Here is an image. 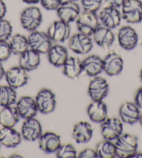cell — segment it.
I'll return each instance as SVG.
<instances>
[{"instance_id": "5bb4252c", "label": "cell", "mask_w": 142, "mask_h": 158, "mask_svg": "<svg viewBox=\"0 0 142 158\" xmlns=\"http://www.w3.org/2000/svg\"><path fill=\"white\" fill-rule=\"evenodd\" d=\"M123 59L116 52H111L103 59V71L109 76L119 75L123 69Z\"/></svg>"}, {"instance_id": "6da1fadb", "label": "cell", "mask_w": 142, "mask_h": 158, "mask_svg": "<svg viewBox=\"0 0 142 158\" xmlns=\"http://www.w3.org/2000/svg\"><path fill=\"white\" fill-rule=\"evenodd\" d=\"M116 157L119 158L130 157L137 151L138 137L130 133H123L115 140Z\"/></svg>"}, {"instance_id": "484cf974", "label": "cell", "mask_w": 142, "mask_h": 158, "mask_svg": "<svg viewBox=\"0 0 142 158\" xmlns=\"http://www.w3.org/2000/svg\"><path fill=\"white\" fill-rule=\"evenodd\" d=\"M47 54L49 62L56 68L63 67L68 58L66 48L59 44L52 45Z\"/></svg>"}, {"instance_id": "2e32d148", "label": "cell", "mask_w": 142, "mask_h": 158, "mask_svg": "<svg viewBox=\"0 0 142 158\" xmlns=\"http://www.w3.org/2000/svg\"><path fill=\"white\" fill-rule=\"evenodd\" d=\"M5 79L8 85L17 89L26 85L28 82L29 77L26 70L19 66L10 68L6 71Z\"/></svg>"}, {"instance_id": "d590c367", "label": "cell", "mask_w": 142, "mask_h": 158, "mask_svg": "<svg viewBox=\"0 0 142 158\" xmlns=\"http://www.w3.org/2000/svg\"><path fill=\"white\" fill-rule=\"evenodd\" d=\"M62 2V0H40V3L46 10H56Z\"/></svg>"}, {"instance_id": "ba28073f", "label": "cell", "mask_w": 142, "mask_h": 158, "mask_svg": "<svg viewBox=\"0 0 142 158\" xmlns=\"http://www.w3.org/2000/svg\"><path fill=\"white\" fill-rule=\"evenodd\" d=\"M46 33L52 42L64 43L70 37L71 28L70 24L61 20H56L49 26Z\"/></svg>"}, {"instance_id": "83f0119b", "label": "cell", "mask_w": 142, "mask_h": 158, "mask_svg": "<svg viewBox=\"0 0 142 158\" xmlns=\"http://www.w3.org/2000/svg\"><path fill=\"white\" fill-rule=\"evenodd\" d=\"M83 72L82 61L74 56H68L63 66V73L69 79H76Z\"/></svg>"}, {"instance_id": "7402d4cb", "label": "cell", "mask_w": 142, "mask_h": 158, "mask_svg": "<svg viewBox=\"0 0 142 158\" xmlns=\"http://www.w3.org/2000/svg\"><path fill=\"white\" fill-rule=\"evenodd\" d=\"M72 135L76 143H86L91 139L94 129L89 122L80 121L73 127Z\"/></svg>"}, {"instance_id": "e0dca14e", "label": "cell", "mask_w": 142, "mask_h": 158, "mask_svg": "<svg viewBox=\"0 0 142 158\" xmlns=\"http://www.w3.org/2000/svg\"><path fill=\"white\" fill-rule=\"evenodd\" d=\"M15 107L17 109L19 115L24 119L34 118L36 116L37 112L39 111L36 104L35 98L29 96L21 97L16 102Z\"/></svg>"}, {"instance_id": "d6986e66", "label": "cell", "mask_w": 142, "mask_h": 158, "mask_svg": "<svg viewBox=\"0 0 142 158\" xmlns=\"http://www.w3.org/2000/svg\"><path fill=\"white\" fill-rule=\"evenodd\" d=\"M39 145L45 153H54L61 145V137L53 132L43 133L39 139Z\"/></svg>"}, {"instance_id": "f6af8a7d", "label": "cell", "mask_w": 142, "mask_h": 158, "mask_svg": "<svg viewBox=\"0 0 142 158\" xmlns=\"http://www.w3.org/2000/svg\"><path fill=\"white\" fill-rule=\"evenodd\" d=\"M10 157H22L21 155H18V154H13L11 156H10Z\"/></svg>"}, {"instance_id": "8fae6325", "label": "cell", "mask_w": 142, "mask_h": 158, "mask_svg": "<svg viewBox=\"0 0 142 158\" xmlns=\"http://www.w3.org/2000/svg\"><path fill=\"white\" fill-rule=\"evenodd\" d=\"M68 46L74 53L84 55L92 50L94 44L90 36L79 32L70 37Z\"/></svg>"}, {"instance_id": "30bf717a", "label": "cell", "mask_w": 142, "mask_h": 158, "mask_svg": "<svg viewBox=\"0 0 142 158\" xmlns=\"http://www.w3.org/2000/svg\"><path fill=\"white\" fill-rule=\"evenodd\" d=\"M80 13V6L76 3V2L72 0L62 2L61 5L56 9V14L59 20L68 24L76 21Z\"/></svg>"}, {"instance_id": "5b68a950", "label": "cell", "mask_w": 142, "mask_h": 158, "mask_svg": "<svg viewBox=\"0 0 142 158\" xmlns=\"http://www.w3.org/2000/svg\"><path fill=\"white\" fill-rule=\"evenodd\" d=\"M123 132V123L116 117L106 118L101 123L100 132L104 139L114 141Z\"/></svg>"}, {"instance_id": "836d02e7", "label": "cell", "mask_w": 142, "mask_h": 158, "mask_svg": "<svg viewBox=\"0 0 142 158\" xmlns=\"http://www.w3.org/2000/svg\"><path fill=\"white\" fill-rule=\"evenodd\" d=\"M81 5L84 11L96 13L102 4V0H80Z\"/></svg>"}, {"instance_id": "74e56055", "label": "cell", "mask_w": 142, "mask_h": 158, "mask_svg": "<svg viewBox=\"0 0 142 158\" xmlns=\"http://www.w3.org/2000/svg\"><path fill=\"white\" fill-rule=\"evenodd\" d=\"M125 1L126 0H105V2L109 6L119 9V8L122 7Z\"/></svg>"}, {"instance_id": "4dcf8cb0", "label": "cell", "mask_w": 142, "mask_h": 158, "mask_svg": "<svg viewBox=\"0 0 142 158\" xmlns=\"http://www.w3.org/2000/svg\"><path fill=\"white\" fill-rule=\"evenodd\" d=\"M95 151L100 158H114L116 157V146L112 141L104 139L97 144Z\"/></svg>"}, {"instance_id": "e575fe53", "label": "cell", "mask_w": 142, "mask_h": 158, "mask_svg": "<svg viewBox=\"0 0 142 158\" xmlns=\"http://www.w3.org/2000/svg\"><path fill=\"white\" fill-rule=\"evenodd\" d=\"M12 54L9 43L0 41V62L7 61Z\"/></svg>"}, {"instance_id": "60d3db41", "label": "cell", "mask_w": 142, "mask_h": 158, "mask_svg": "<svg viewBox=\"0 0 142 158\" xmlns=\"http://www.w3.org/2000/svg\"><path fill=\"white\" fill-rule=\"evenodd\" d=\"M5 74H6V70H4V68L2 66V62H0V81L5 77Z\"/></svg>"}, {"instance_id": "d6a6232c", "label": "cell", "mask_w": 142, "mask_h": 158, "mask_svg": "<svg viewBox=\"0 0 142 158\" xmlns=\"http://www.w3.org/2000/svg\"><path fill=\"white\" fill-rule=\"evenodd\" d=\"M13 27L6 19H0V41H7L12 36Z\"/></svg>"}, {"instance_id": "7bdbcfd3", "label": "cell", "mask_w": 142, "mask_h": 158, "mask_svg": "<svg viewBox=\"0 0 142 158\" xmlns=\"http://www.w3.org/2000/svg\"><path fill=\"white\" fill-rule=\"evenodd\" d=\"M130 157H142V152H139L136 151L135 153L131 155Z\"/></svg>"}, {"instance_id": "7c38bea8", "label": "cell", "mask_w": 142, "mask_h": 158, "mask_svg": "<svg viewBox=\"0 0 142 158\" xmlns=\"http://www.w3.org/2000/svg\"><path fill=\"white\" fill-rule=\"evenodd\" d=\"M98 18L102 26L110 29L118 27L121 24L122 20L121 13L119 9L109 6L100 10Z\"/></svg>"}, {"instance_id": "9a60e30c", "label": "cell", "mask_w": 142, "mask_h": 158, "mask_svg": "<svg viewBox=\"0 0 142 158\" xmlns=\"http://www.w3.org/2000/svg\"><path fill=\"white\" fill-rule=\"evenodd\" d=\"M43 134L40 123L35 117L24 119L21 127V135L24 139L28 141L39 140Z\"/></svg>"}, {"instance_id": "f1b7e54d", "label": "cell", "mask_w": 142, "mask_h": 158, "mask_svg": "<svg viewBox=\"0 0 142 158\" xmlns=\"http://www.w3.org/2000/svg\"><path fill=\"white\" fill-rule=\"evenodd\" d=\"M9 44L12 53L17 55H20L29 48L27 37L21 34H16L10 37Z\"/></svg>"}, {"instance_id": "cb8c5ba5", "label": "cell", "mask_w": 142, "mask_h": 158, "mask_svg": "<svg viewBox=\"0 0 142 158\" xmlns=\"http://www.w3.org/2000/svg\"><path fill=\"white\" fill-rule=\"evenodd\" d=\"M22 135L13 127H2L0 129V144L6 148H15L22 141Z\"/></svg>"}, {"instance_id": "ffe728a7", "label": "cell", "mask_w": 142, "mask_h": 158, "mask_svg": "<svg viewBox=\"0 0 142 158\" xmlns=\"http://www.w3.org/2000/svg\"><path fill=\"white\" fill-rule=\"evenodd\" d=\"M87 114L91 121L101 123L107 118V107L103 100H92L87 107Z\"/></svg>"}, {"instance_id": "ab89813d", "label": "cell", "mask_w": 142, "mask_h": 158, "mask_svg": "<svg viewBox=\"0 0 142 158\" xmlns=\"http://www.w3.org/2000/svg\"><path fill=\"white\" fill-rule=\"evenodd\" d=\"M7 8L6 5L3 0H0V19L4 18L6 14Z\"/></svg>"}, {"instance_id": "f546056e", "label": "cell", "mask_w": 142, "mask_h": 158, "mask_svg": "<svg viewBox=\"0 0 142 158\" xmlns=\"http://www.w3.org/2000/svg\"><path fill=\"white\" fill-rule=\"evenodd\" d=\"M17 102V92L9 85L0 86V107L12 106Z\"/></svg>"}, {"instance_id": "d4e9b609", "label": "cell", "mask_w": 142, "mask_h": 158, "mask_svg": "<svg viewBox=\"0 0 142 158\" xmlns=\"http://www.w3.org/2000/svg\"><path fill=\"white\" fill-rule=\"evenodd\" d=\"M40 64V54L29 48L21 54L19 59V66L27 72H30L37 69Z\"/></svg>"}, {"instance_id": "f35d334b", "label": "cell", "mask_w": 142, "mask_h": 158, "mask_svg": "<svg viewBox=\"0 0 142 158\" xmlns=\"http://www.w3.org/2000/svg\"><path fill=\"white\" fill-rule=\"evenodd\" d=\"M137 107L142 110V87L139 88L136 92L135 96V102Z\"/></svg>"}, {"instance_id": "ac0fdd59", "label": "cell", "mask_w": 142, "mask_h": 158, "mask_svg": "<svg viewBox=\"0 0 142 158\" xmlns=\"http://www.w3.org/2000/svg\"><path fill=\"white\" fill-rule=\"evenodd\" d=\"M119 114L120 119L123 123L133 125L139 121L141 110L135 102H125L120 107Z\"/></svg>"}, {"instance_id": "52a82bcc", "label": "cell", "mask_w": 142, "mask_h": 158, "mask_svg": "<svg viewBox=\"0 0 142 158\" xmlns=\"http://www.w3.org/2000/svg\"><path fill=\"white\" fill-rule=\"evenodd\" d=\"M29 48L39 54H47L52 47V40L47 33L38 31H31L27 36Z\"/></svg>"}, {"instance_id": "44dd1931", "label": "cell", "mask_w": 142, "mask_h": 158, "mask_svg": "<svg viewBox=\"0 0 142 158\" xmlns=\"http://www.w3.org/2000/svg\"><path fill=\"white\" fill-rule=\"evenodd\" d=\"M110 29L104 26H99L92 35L94 42L99 47L105 50L110 49L114 44L115 36Z\"/></svg>"}, {"instance_id": "1f68e13d", "label": "cell", "mask_w": 142, "mask_h": 158, "mask_svg": "<svg viewBox=\"0 0 142 158\" xmlns=\"http://www.w3.org/2000/svg\"><path fill=\"white\" fill-rule=\"evenodd\" d=\"M56 157L58 158H76L77 157V151L72 144H61L56 151Z\"/></svg>"}, {"instance_id": "4fadbf2b", "label": "cell", "mask_w": 142, "mask_h": 158, "mask_svg": "<svg viewBox=\"0 0 142 158\" xmlns=\"http://www.w3.org/2000/svg\"><path fill=\"white\" fill-rule=\"evenodd\" d=\"M109 93V84L106 79L99 75L93 77L88 87V94L92 100H103Z\"/></svg>"}, {"instance_id": "9c48e42d", "label": "cell", "mask_w": 142, "mask_h": 158, "mask_svg": "<svg viewBox=\"0 0 142 158\" xmlns=\"http://www.w3.org/2000/svg\"><path fill=\"white\" fill-rule=\"evenodd\" d=\"M117 40L120 47L130 51L135 49L139 43V36L136 30L129 25L123 26L117 33Z\"/></svg>"}, {"instance_id": "7dc6e473", "label": "cell", "mask_w": 142, "mask_h": 158, "mask_svg": "<svg viewBox=\"0 0 142 158\" xmlns=\"http://www.w3.org/2000/svg\"><path fill=\"white\" fill-rule=\"evenodd\" d=\"M72 1H75V2H76V1H78V0H72Z\"/></svg>"}, {"instance_id": "8992f818", "label": "cell", "mask_w": 142, "mask_h": 158, "mask_svg": "<svg viewBox=\"0 0 142 158\" xmlns=\"http://www.w3.org/2000/svg\"><path fill=\"white\" fill-rule=\"evenodd\" d=\"M38 111L43 114L53 112L56 108V96L52 91L48 89L40 90L35 97Z\"/></svg>"}, {"instance_id": "c3c4849f", "label": "cell", "mask_w": 142, "mask_h": 158, "mask_svg": "<svg viewBox=\"0 0 142 158\" xmlns=\"http://www.w3.org/2000/svg\"><path fill=\"white\" fill-rule=\"evenodd\" d=\"M0 148H1V144H0Z\"/></svg>"}, {"instance_id": "ee69618b", "label": "cell", "mask_w": 142, "mask_h": 158, "mask_svg": "<svg viewBox=\"0 0 142 158\" xmlns=\"http://www.w3.org/2000/svg\"><path fill=\"white\" fill-rule=\"evenodd\" d=\"M139 124H140V125L142 127V112H141V114H140V117H139Z\"/></svg>"}, {"instance_id": "603a6c76", "label": "cell", "mask_w": 142, "mask_h": 158, "mask_svg": "<svg viewBox=\"0 0 142 158\" xmlns=\"http://www.w3.org/2000/svg\"><path fill=\"white\" fill-rule=\"evenodd\" d=\"M83 72L89 77H96L103 71V59L96 54H91L82 61Z\"/></svg>"}, {"instance_id": "7a4b0ae2", "label": "cell", "mask_w": 142, "mask_h": 158, "mask_svg": "<svg viewBox=\"0 0 142 158\" xmlns=\"http://www.w3.org/2000/svg\"><path fill=\"white\" fill-rule=\"evenodd\" d=\"M20 21L24 29L30 32L36 31L43 22L41 10L36 6L27 7L21 13Z\"/></svg>"}, {"instance_id": "b9f144b4", "label": "cell", "mask_w": 142, "mask_h": 158, "mask_svg": "<svg viewBox=\"0 0 142 158\" xmlns=\"http://www.w3.org/2000/svg\"><path fill=\"white\" fill-rule=\"evenodd\" d=\"M21 1L27 4L34 5V4H36L38 3H40V0H21Z\"/></svg>"}, {"instance_id": "bcb514c9", "label": "cell", "mask_w": 142, "mask_h": 158, "mask_svg": "<svg viewBox=\"0 0 142 158\" xmlns=\"http://www.w3.org/2000/svg\"><path fill=\"white\" fill-rule=\"evenodd\" d=\"M139 77H140V80L142 82V69L140 70V74H139Z\"/></svg>"}, {"instance_id": "277c9868", "label": "cell", "mask_w": 142, "mask_h": 158, "mask_svg": "<svg viewBox=\"0 0 142 158\" xmlns=\"http://www.w3.org/2000/svg\"><path fill=\"white\" fill-rule=\"evenodd\" d=\"M122 19L127 23L138 24L142 21V1L126 0L121 7Z\"/></svg>"}, {"instance_id": "8d00e7d4", "label": "cell", "mask_w": 142, "mask_h": 158, "mask_svg": "<svg viewBox=\"0 0 142 158\" xmlns=\"http://www.w3.org/2000/svg\"><path fill=\"white\" fill-rule=\"evenodd\" d=\"M78 158H98L95 149L85 148L77 155Z\"/></svg>"}, {"instance_id": "3957f363", "label": "cell", "mask_w": 142, "mask_h": 158, "mask_svg": "<svg viewBox=\"0 0 142 158\" xmlns=\"http://www.w3.org/2000/svg\"><path fill=\"white\" fill-rule=\"evenodd\" d=\"M76 25L80 33L91 36L100 26V21L96 13L81 12L76 20Z\"/></svg>"}, {"instance_id": "4316f807", "label": "cell", "mask_w": 142, "mask_h": 158, "mask_svg": "<svg viewBox=\"0 0 142 158\" xmlns=\"http://www.w3.org/2000/svg\"><path fill=\"white\" fill-rule=\"evenodd\" d=\"M20 118L17 109L13 105L2 107L0 110V125L2 127H14Z\"/></svg>"}]
</instances>
